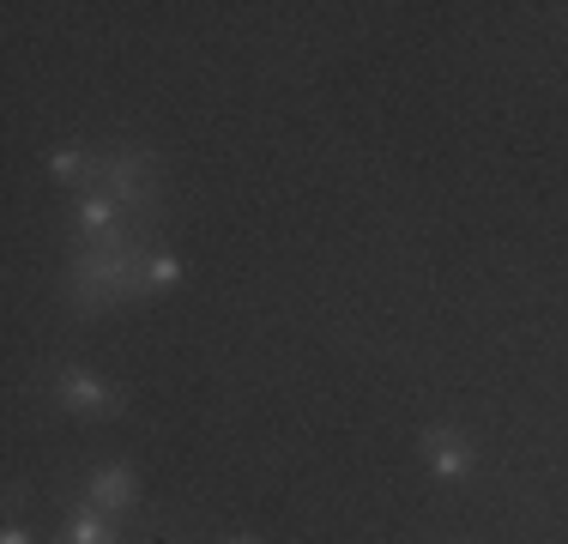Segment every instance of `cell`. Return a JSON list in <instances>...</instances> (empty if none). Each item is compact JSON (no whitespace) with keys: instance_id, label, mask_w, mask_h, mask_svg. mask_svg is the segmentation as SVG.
Here are the masks:
<instances>
[{"instance_id":"obj_7","label":"cell","mask_w":568,"mask_h":544,"mask_svg":"<svg viewBox=\"0 0 568 544\" xmlns=\"http://www.w3.org/2000/svg\"><path fill=\"white\" fill-rule=\"evenodd\" d=\"M98 158H103V152H91V145H49L43 170L55 175L61 188H73V194H85V188H98Z\"/></svg>"},{"instance_id":"obj_3","label":"cell","mask_w":568,"mask_h":544,"mask_svg":"<svg viewBox=\"0 0 568 544\" xmlns=\"http://www.w3.org/2000/svg\"><path fill=\"white\" fill-rule=\"evenodd\" d=\"M55 405L73 417H91V424H103V417H121L128 412V393L115 387V381H103L98 370H61L55 375Z\"/></svg>"},{"instance_id":"obj_4","label":"cell","mask_w":568,"mask_h":544,"mask_svg":"<svg viewBox=\"0 0 568 544\" xmlns=\"http://www.w3.org/2000/svg\"><path fill=\"white\" fill-rule=\"evenodd\" d=\"M417 454H424V466L436 472L442 484H459V478L478 472V447H471V435L454 430V424H429L417 435Z\"/></svg>"},{"instance_id":"obj_5","label":"cell","mask_w":568,"mask_h":544,"mask_svg":"<svg viewBox=\"0 0 568 544\" xmlns=\"http://www.w3.org/2000/svg\"><path fill=\"white\" fill-rule=\"evenodd\" d=\"M85 502L103 514H128L140 502V472L133 466H91L85 472Z\"/></svg>"},{"instance_id":"obj_2","label":"cell","mask_w":568,"mask_h":544,"mask_svg":"<svg viewBox=\"0 0 568 544\" xmlns=\"http://www.w3.org/2000/svg\"><path fill=\"white\" fill-rule=\"evenodd\" d=\"M98 188L115 200L121 212H152L158 200H164V170H158V158L145 152V145H115V152L98 158Z\"/></svg>"},{"instance_id":"obj_9","label":"cell","mask_w":568,"mask_h":544,"mask_svg":"<svg viewBox=\"0 0 568 544\" xmlns=\"http://www.w3.org/2000/svg\"><path fill=\"white\" fill-rule=\"evenodd\" d=\"M182 279H187V266H182V254H175V249H145V296H164Z\"/></svg>"},{"instance_id":"obj_11","label":"cell","mask_w":568,"mask_h":544,"mask_svg":"<svg viewBox=\"0 0 568 544\" xmlns=\"http://www.w3.org/2000/svg\"><path fill=\"white\" fill-rule=\"evenodd\" d=\"M219 544H261L254 533H230V538H219Z\"/></svg>"},{"instance_id":"obj_10","label":"cell","mask_w":568,"mask_h":544,"mask_svg":"<svg viewBox=\"0 0 568 544\" xmlns=\"http://www.w3.org/2000/svg\"><path fill=\"white\" fill-rule=\"evenodd\" d=\"M0 544H37V533H31V526H19V521H7V526H0Z\"/></svg>"},{"instance_id":"obj_8","label":"cell","mask_w":568,"mask_h":544,"mask_svg":"<svg viewBox=\"0 0 568 544\" xmlns=\"http://www.w3.org/2000/svg\"><path fill=\"white\" fill-rule=\"evenodd\" d=\"M55 544H121V526H115V514H103V508H91V502H79V508L67 514V526H61Z\"/></svg>"},{"instance_id":"obj_6","label":"cell","mask_w":568,"mask_h":544,"mask_svg":"<svg viewBox=\"0 0 568 544\" xmlns=\"http://www.w3.org/2000/svg\"><path fill=\"white\" fill-rule=\"evenodd\" d=\"M121 206L103 188H85V194H73V242H110L121 236Z\"/></svg>"},{"instance_id":"obj_1","label":"cell","mask_w":568,"mask_h":544,"mask_svg":"<svg viewBox=\"0 0 568 544\" xmlns=\"http://www.w3.org/2000/svg\"><path fill=\"white\" fill-rule=\"evenodd\" d=\"M133 296H145V242L133 230H121L110 242H73V261H67L73 315H110Z\"/></svg>"}]
</instances>
